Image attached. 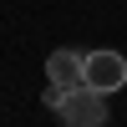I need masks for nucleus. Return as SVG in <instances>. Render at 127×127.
Segmentation results:
<instances>
[{"mask_svg": "<svg viewBox=\"0 0 127 127\" xmlns=\"http://www.w3.org/2000/svg\"><path fill=\"white\" fill-rule=\"evenodd\" d=\"M81 81H87L92 92H122L127 87V56L122 51H87L81 56Z\"/></svg>", "mask_w": 127, "mask_h": 127, "instance_id": "1", "label": "nucleus"}, {"mask_svg": "<svg viewBox=\"0 0 127 127\" xmlns=\"http://www.w3.org/2000/svg\"><path fill=\"white\" fill-rule=\"evenodd\" d=\"M61 122H71V127H102L107 122V92H92L87 81H76V87L61 97Z\"/></svg>", "mask_w": 127, "mask_h": 127, "instance_id": "2", "label": "nucleus"}, {"mask_svg": "<svg viewBox=\"0 0 127 127\" xmlns=\"http://www.w3.org/2000/svg\"><path fill=\"white\" fill-rule=\"evenodd\" d=\"M81 56H87V51H71V46L51 51V56H46V76L61 81V87H76V81H81Z\"/></svg>", "mask_w": 127, "mask_h": 127, "instance_id": "3", "label": "nucleus"}, {"mask_svg": "<svg viewBox=\"0 0 127 127\" xmlns=\"http://www.w3.org/2000/svg\"><path fill=\"white\" fill-rule=\"evenodd\" d=\"M66 92H71V87H61V81H51V87H46V107H61V97H66Z\"/></svg>", "mask_w": 127, "mask_h": 127, "instance_id": "4", "label": "nucleus"}]
</instances>
